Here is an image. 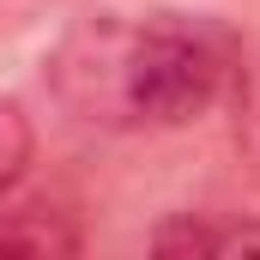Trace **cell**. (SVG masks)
I'll return each mask as SVG.
<instances>
[{
  "label": "cell",
  "mask_w": 260,
  "mask_h": 260,
  "mask_svg": "<svg viewBox=\"0 0 260 260\" xmlns=\"http://www.w3.org/2000/svg\"><path fill=\"white\" fill-rule=\"evenodd\" d=\"M49 91L103 133L194 127L242 91V37L212 12H85L49 49Z\"/></svg>",
  "instance_id": "cell-1"
},
{
  "label": "cell",
  "mask_w": 260,
  "mask_h": 260,
  "mask_svg": "<svg viewBox=\"0 0 260 260\" xmlns=\"http://www.w3.org/2000/svg\"><path fill=\"white\" fill-rule=\"evenodd\" d=\"M157 254H248L260 248V224L248 218H218V212H176L151 230Z\"/></svg>",
  "instance_id": "cell-2"
},
{
  "label": "cell",
  "mask_w": 260,
  "mask_h": 260,
  "mask_svg": "<svg viewBox=\"0 0 260 260\" xmlns=\"http://www.w3.org/2000/svg\"><path fill=\"white\" fill-rule=\"evenodd\" d=\"M30 151H37V133H30V115L12 103V97H0V194L30 170Z\"/></svg>",
  "instance_id": "cell-3"
}]
</instances>
